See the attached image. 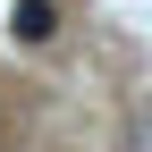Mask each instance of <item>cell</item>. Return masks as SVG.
Listing matches in <instances>:
<instances>
[{"instance_id": "cell-1", "label": "cell", "mask_w": 152, "mask_h": 152, "mask_svg": "<svg viewBox=\"0 0 152 152\" xmlns=\"http://www.w3.org/2000/svg\"><path fill=\"white\" fill-rule=\"evenodd\" d=\"M68 34V9L59 0H9V42L17 51H51Z\"/></svg>"}]
</instances>
